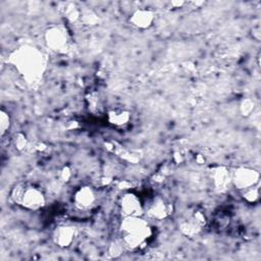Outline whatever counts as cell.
I'll return each mask as SVG.
<instances>
[{"label": "cell", "instance_id": "6da1fadb", "mask_svg": "<svg viewBox=\"0 0 261 261\" xmlns=\"http://www.w3.org/2000/svg\"><path fill=\"white\" fill-rule=\"evenodd\" d=\"M8 62L17 75L29 86L38 84L45 72L46 63L43 53L32 46L23 45L13 50Z\"/></svg>", "mask_w": 261, "mask_h": 261}, {"label": "cell", "instance_id": "7a4b0ae2", "mask_svg": "<svg viewBox=\"0 0 261 261\" xmlns=\"http://www.w3.org/2000/svg\"><path fill=\"white\" fill-rule=\"evenodd\" d=\"M119 230L121 243L129 250L142 248L152 236V228L143 216L122 217Z\"/></svg>", "mask_w": 261, "mask_h": 261}, {"label": "cell", "instance_id": "3957f363", "mask_svg": "<svg viewBox=\"0 0 261 261\" xmlns=\"http://www.w3.org/2000/svg\"><path fill=\"white\" fill-rule=\"evenodd\" d=\"M12 201L30 211H37L46 205V197L41 189L30 184H19L11 191Z\"/></svg>", "mask_w": 261, "mask_h": 261}, {"label": "cell", "instance_id": "277c9868", "mask_svg": "<svg viewBox=\"0 0 261 261\" xmlns=\"http://www.w3.org/2000/svg\"><path fill=\"white\" fill-rule=\"evenodd\" d=\"M44 40L46 47L54 53L62 54L68 50L69 39L63 27L52 25L48 28L45 31Z\"/></svg>", "mask_w": 261, "mask_h": 261}, {"label": "cell", "instance_id": "5b68a950", "mask_svg": "<svg viewBox=\"0 0 261 261\" xmlns=\"http://www.w3.org/2000/svg\"><path fill=\"white\" fill-rule=\"evenodd\" d=\"M259 172L251 167H238L230 174L231 185L241 193L253 187L259 186Z\"/></svg>", "mask_w": 261, "mask_h": 261}, {"label": "cell", "instance_id": "8992f818", "mask_svg": "<svg viewBox=\"0 0 261 261\" xmlns=\"http://www.w3.org/2000/svg\"><path fill=\"white\" fill-rule=\"evenodd\" d=\"M118 207L122 217L143 216L145 213V207L140 197L133 192L122 194L118 202Z\"/></svg>", "mask_w": 261, "mask_h": 261}, {"label": "cell", "instance_id": "52a82bcc", "mask_svg": "<svg viewBox=\"0 0 261 261\" xmlns=\"http://www.w3.org/2000/svg\"><path fill=\"white\" fill-rule=\"evenodd\" d=\"M156 14L153 10L147 8H138L132 12L128 22L137 30L144 31L150 29L155 22Z\"/></svg>", "mask_w": 261, "mask_h": 261}, {"label": "cell", "instance_id": "ba28073f", "mask_svg": "<svg viewBox=\"0 0 261 261\" xmlns=\"http://www.w3.org/2000/svg\"><path fill=\"white\" fill-rule=\"evenodd\" d=\"M97 201V195L93 188L89 186H83L79 188L73 196L72 203L80 210H89L91 209Z\"/></svg>", "mask_w": 261, "mask_h": 261}, {"label": "cell", "instance_id": "9c48e42d", "mask_svg": "<svg viewBox=\"0 0 261 261\" xmlns=\"http://www.w3.org/2000/svg\"><path fill=\"white\" fill-rule=\"evenodd\" d=\"M145 213L150 219L163 220L170 213V205L161 198L153 199L147 207H145Z\"/></svg>", "mask_w": 261, "mask_h": 261}, {"label": "cell", "instance_id": "30bf717a", "mask_svg": "<svg viewBox=\"0 0 261 261\" xmlns=\"http://www.w3.org/2000/svg\"><path fill=\"white\" fill-rule=\"evenodd\" d=\"M75 238V229L70 225H61L54 230L53 240L61 248H66L71 245Z\"/></svg>", "mask_w": 261, "mask_h": 261}, {"label": "cell", "instance_id": "8fae6325", "mask_svg": "<svg viewBox=\"0 0 261 261\" xmlns=\"http://www.w3.org/2000/svg\"><path fill=\"white\" fill-rule=\"evenodd\" d=\"M230 174L231 172H229V170L224 166H218L214 168L211 174L214 187L217 190H224L228 185L231 184Z\"/></svg>", "mask_w": 261, "mask_h": 261}, {"label": "cell", "instance_id": "7c38bea8", "mask_svg": "<svg viewBox=\"0 0 261 261\" xmlns=\"http://www.w3.org/2000/svg\"><path fill=\"white\" fill-rule=\"evenodd\" d=\"M107 120L114 126H124L130 120V113L125 109H112L107 113Z\"/></svg>", "mask_w": 261, "mask_h": 261}, {"label": "cell", "instance_id": "4fadbf2b", "mask_svg": "<svg viewBox=\"0 0 261 261\" xmlns=\"http://www.w3.org/2000/svg\"><path fill=\"white\" fill-rule=\"evenodd\" d=\"M11 126V117L7 111L4 109H1L0 111V133L1 136L4 137V135L9 130Z\"/></svg>", "mask_w": 261, "mask_h": 261}, {"label": "cell", "instance_id": "5bb4252c", "mask_svg": "<svg viewBox=\"0 0 261 261\" xmlns=\"http://www.w3.org/2000/svg\"><path fill=\"white\" fill-rule=\"evenodd\" d=\"M259 186L253 187L251 189H248L244 192H242V196L244 200H246L248 203H255L259 200Z\"/></svg>", "mask_w": 261, "mask_h": 261}, {"label": "cell", "instance_id": "9a60e30c", "mask_svg": "<svg viewBox=\"0 0 261 261\" xmlns=\"http://www.w3.org/2000/svg\"><path fill=\"white\" fill-rule=\"evenodd\" d=\"M240 110L243 115H250L254 110V101L251 99H244L240 104Z\"/></svg>", "mask_w": 261, "mask_h": 261}, {"label": "cell", "instance_id": "2e32d148", "mask_svg": "<svg viewBox=\"0 0 261 261\" xmlns=\"http://www.w3.org/2000/svg\"><path fill=\"white\" fill-rule=\"evenodd\" d=\"M27 145H28V142L25 137L22 134H18L15 138V147L18 150H24L27 148Z\"/></svg>", "mask_w": 261, "mask_h": 261}]
</instances>
